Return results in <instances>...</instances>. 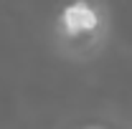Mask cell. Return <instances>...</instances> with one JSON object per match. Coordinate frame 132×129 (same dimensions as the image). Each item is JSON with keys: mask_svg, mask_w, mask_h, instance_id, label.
Segmentation results:
<instances>
[{"mask_svg": "<svg viewBox=\"0 0 132 129\" xmlns=\"http://www.w3.org/2000/svg\"><path fill=\"white\" fill-rule=\"evenodd\" d=\"M99 18L97 13L86 5V3H74L64 10V28L69 33H84V31H92L97 28Z\"/></svg>", "mask_w": 132, "mask_h": 129, "instance_id": "1", "label": "cell"}]
</instances>
